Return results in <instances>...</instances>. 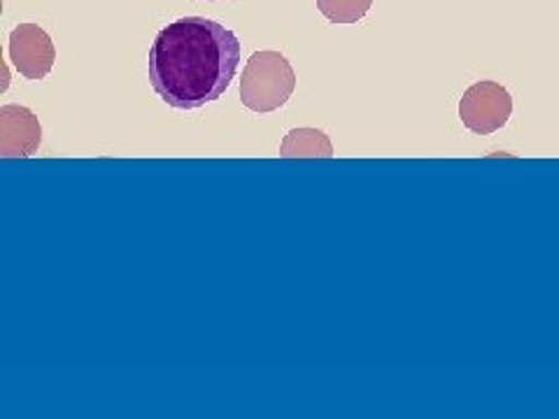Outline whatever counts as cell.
Returning a JSON list of instances; mask_svg holds the SVG:
<instances>
[{
    "mask_svg": "<svg viewBox=\"0 0 559 419\" xmlns=\"http://www.w3.org/2000/svg\"><path fill=\"white\" fill-rule=\"evenodd\" d=\"M240 65L236 33L205 16H182L156 35L147 73L168 108L199 110L219 100Z\"/></svg>",
    "mask_w": 559,
    "mask_h": 419,
    "instance_id": "6da1fadb",
    "label": "cell"
},
{
    "mask_svg": "<svg viewBox=\"0 0 559 419\" xmlns=\"http://www.w3.org/2000/svg\"><path fill=\"white\" fill-rule=\"evenodd\" d=\"M294 89L296 73L280 51H254L242 68L240 100L257 115L283 108Z\"/></svg>",
    "mask_w": 559,
    "mask_h": 419,
    "instance_id": "7a4b0ae2",
    "label": "cell"
},
{
    "mask_svg": "<svg viewBox=\"0 0 559 419\" xmlns=\"http://www.w3.org/2000/svg\"><path fill=\"white\" fill-rule=\"evenodd\" d=\"M513 115V98L499 82H476L468 86L460 100L462 124L476 135H489L509 124Z\"/></svg>",
    "mask_w": 559,
    "mask_h": 419,
    "instance_id": "3957f363",
    "label": "cell"
},
{
    "mask_svg": "<svg viewBox=\"0 0 559 419\" xmlns=\"http://www.w3.org/2000/svg\"><path fill=\"white\" fill-rule=\"evenodd\" d=\"M8 55L16 73L26 80H45L57 61V47L38 24H20L10 33Z\"/></svg>",
    "mask_w": 559,
    "mask_h": 419,
    "instance_id": "277c9868",
    "label": "cell"
},
{
    "mask_svg": "<svg viewBox=\"0 0 559 419\" xmlns=\"http://www.w3.org/2000/svg\"><path fill=\"white\" fill-rule=\"evenodd\" d=\"M43 145V127L33 110L24 105L0 108V156L3 159H26Z\"/></svg>",
    "mask_w": 559,
    "mask_h": 419,
    "instance_id": "5b68a950",
    "label": "cell"
},
{
    "mask_svg": "<svg viewBox=\"0 0 559 419\" xmlns=\"http://www.w3.org/2000/svg\"><path fill=\"white\" fill-rule=\"evenodd\" d=\"M283 159H331L334 145L322 129H292L280 143Z\"/></svg>",
    "mask_w": 559,
    "mask_h": 419,
    "instance_id": "8992f818",
    "label": "cell"
},
{
    "mask_svg": "<svg viewBox=\"0 0 559 419\" xmlns=\"http://www.w3.org/2000/svg\"><path fill=\"white\" fill-rule=\"evenodd\" d=\"M373 0H318V10L331 24H359Z\"/></svg>",
    "mask_w": 559,
    "mask_h": 419,
    "instance_id": "52a82bcc",
    "label": "cell"
}]
</instances>
